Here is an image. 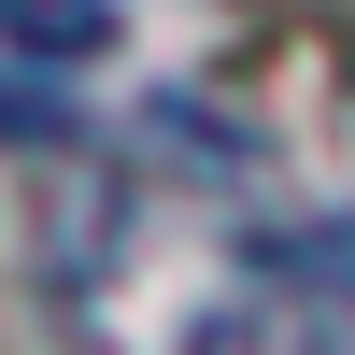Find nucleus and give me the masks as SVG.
<instances>
[{"instance_id": "nucleus-1", "label": "nucleus", "mask_w": 355, "mask_h": 355, "mask_svg": "<svg viewBox=\"0 0 355 355\" xmlns=\"http://www.w3.org/2000/svg\"><path fill=\"white\" fill-rule=\"evenodd\" d=\"M0 43L15 57H100L114 43V0H0Z\"/></svg>"}]
</instances>
